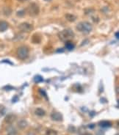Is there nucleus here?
<instances>
[{"mask_svg": "<svg viewBox=\"0 0 119 135\" xmlns=\"http://www.w3.org/2000/svg\"><path fill=\"white\" fill-rule=\"evenodd\" d=\"M64 51V49H60L57 51V52H63Z\"/></svg>", "mask_w": 119, "mask_h": 135, "instance_id": "obj_25", "label": "nucleus"}, {"mask_svg": "<svg viewBox=\"0 0 119 135\" xmlns=\"http://www.w3.org/2000/svg\"><path fill=\"white\" fill-rule=\"evenodd\" d=\"M25 15V10H21L17 12V16L18 17H24Z\"/></svg>", "mask_w": 119, "mask_h": 135, "instance_id": "obj_18", "label": "nucleus"}, {"mask_svg": "<svg viewBox=\"0 0 119 135\" xmlns=\"http://www.w3.org/2000/svg\"><path fill=\"white\" fill-rule=\"evenodd\" d=\"M76 29L79 32H83L84 34H88L92 31L93 26L88 21H82L76 25Z\"/></svg>", "mask_w": 119, "mask_h": 135, "instance_id": "obj_2", "label": "nucleus"}, {"mask_svg": "<svg viewBox=\"0 0 119 135\" xmlns=\"http://www.w3.org/2000/svg\"><path fill=\"white\" fill-rule=\"evenodd\" d=\"M115 36H116V39H117V40H118L119 39L118 32H116V34H115Z\"/></svg>", "mask_w": 119, "mask_h": 135, "instance_id": "obj_23", "label": "nucleus"}, {"mask_svg": "<svg viewBox=\"0 0 119 135\" xmlns=\"http://www.w3.org/2000/svg\"><path fill=\"white\" fill-rule=\"evenodd\" d=\"M3 13L6 15V16H9L10 15V14L12 13V10L10 7H4L3 9Z\"/></svg>", "mask_w": 119, "mask_h": 135, "instance_id": "obj_15", "label": "nucleus"}, {"mask_svg": "<svg viewBox=\"0 0 119 135\" xmlns=\"http://www.w3.org/2000/svg\"><path fill=\"white\" fill-rule=\"evenodd\" d=\"M17 126H18V127L20 129H26V127H27V126H28V123H27V121H26V120H24V119H22V120H20L18 123H17Z\"/></svg>", "mask_w": 119, "mask_h": 135, "instance_id": "obj_9", "label": "nucleus"}, {"mask_svg": "<svg viewBox=\"0 0 119 135\" xmlns=\"http://www.w3.org/2000/svg\"><path fill=\"white\" fill-rule=\"evenodd\" d=\"M96 135H104V133L103 131L100 130V131H98V132L96 133Z\"/></svg>", "mask_w": 119, "mask_h": 135, "instance_id": "obj_22", "label": "nucleus"}, {"mask_svg": "<svg viewBox=\"0 0 119 135\" xmlns=\"http://www.w3.org/2000/svg\"><path fill=\"white\" fill-rule=\"evenodd\" d=\"M18 1H21V2H24V1H30V0H18Z\"/></svg>", "mask_w": 119, "mask_h": 135, "instance_id": "obj_27", "label": "nucleus"}, {"mask_svg": "<svg viewBox=\"0 0 119 135\" xmlns=\"http://www.w3.org/2000/svg\"><path fill=\"white\" fill-rule=\"evenodd\" d=\"M8 135H16V133H8Z\"/></svg>", "mask_w": 119, "mask_h": 135, "instance_id": "obj_28", "label": "nucleus"}, {"mask_svg": "<svg viewBox=\"0 0 119 135\" xmlns=\"http://www.w3.org/2000/svg\"><path fill=\"white\" fill-rule=\"evenodd\" d=\"M68 131L70 133H74V132H76V128H75L74 126L70 125V126H68Z\"/></svg>", "mask_w": 119, "mask_h": 135, "instance_id": "obj_17", "label": "nucleus"}, {"mask_svg": "<svg viewBox=\"0 0 119 135\" xmlns=\"http://www.w3.org/2000/svg\"><path fill=\"white\" fill-rule=\"evenodd\" d=\"M51 119L54 121H62V115L61 113L58 112H54L51 114Z\"/></svg>", "mask_w": 119, "mask_h": 135, "instance_id": "obj_6", "label": "nucleus"}, {"mask_svg": "<svg viewBox=\"0 0 119 135\" xmlns=\"http://www.w3.org/2000/svg\"><path fill=\"white\" fill-rule=\"evenodd\" d=\"M82 135H93L92 134H90V133H87V132H84L83 133Z\"/></svg>", "mask_w": 119, "mask_h": 135, "instance_id": "obj_26", "label": "nucleus"}, {"mask_svg": "<svg viewBox=\"0 0 119 135\" xmlns=\"http://www.w3.org/2000/svg\"><path fill=\"white\" fill-rule=\"evenodd\" d=\"M26 135H36V133H35V132H29V133H28Z\"/></svg>", "mask_w": 119, "mask_h": 135, "instance_id": "obj_24", "label": "nucleus"}, {"mask_svg": "<svg viewBox=\"0 0 119 135\" xmlns=\"http://www.w3.org/2000/svg\"><path fill=\"white\" fill-rule=\"evenodd\" d=\"M9 24L5 21H0V32H4L8 29Z\"/></svg>", "mask_w": 119, "mask_h": 135, "instance_id": "obj_10", "label": "nucleus"}, {"mask_svg": "<svg viewBox=\"0 0 119 135\" xmlns=\"http://www.w3.org/2000/svg\"><path fill=\"white\" fill-rule=\"evenodd\" d=\"M98 126L102 129H107L112 126V123L108 121H102L98 123Z\"/></svg>", "mask_w": 119, "mask_h": 135, "instance_id": "obj_8", "label": "nucleus"}, {"mask_svg": "<svg viewBox=\"0 0 119 135\" xmlns=\"http://www.w3.org/2000/svg\"><path fill=\"white\" fill-rule=\"evenodd\" d=\"M35 114L38 117H43L46 115V111L44 110L42 108H37L35 110Z\"/></svg>", "mask_w": 119, "mask_h": 135, "instance_id": "obj_11", "label": "nucleus"}, {"mask_svg": "<svg viewBox=\"0 0 119 135\" xmlns=\"http://www.w3.org/2000/svg\"><path fill=\"white\" fill-rule=\"evenodd\" d=\"M74 48H75V45L73 42L72 41L66 42V49H68V51H72Z\"/></svg>", "mask_w": 119, "mask_h": 135, "instance_id": "obj_13", "label": "nucleus"}, {"mask_svg": "<svg viewBox=\"0 0 119 135\" xmlns=\"http://www.w3.org/2000/svg\"><path fill=\"white\" fill-rule=\"evenodd\" d=\"M46 135H58V132L54 129H48L46 132Z\"/></svg>", "mask_w": 119, "mask_h": 135, "instance_id": "obj_16", "label": "nucleus"}, {"mask_svg": "<svg viewBox=\"0 0 119 135\" xmlns=\"http://www.w3.org/2000/svg\"><path fill=\"white\" fill-rule=\"evenodd\" d=\"M44 1H51L52 0H44Z\"/></svg>", "mask_w": 119, "mask_h": 135, "instance_id": "obj_29", "label": "nucleus"}, {"mask_svg": "<svg viewBox=\"0 0 119 135\" xmlns=\"http://www.w3.org/2000/svg\"><path fill=\"white\" fill-rule=\"evenodd\" d=\"M66 18L67 21H70V22H74V21H76V16L74 15H73V14L68 13V14L66 15Z\"/></svg>", "mask_w": 119, "mask_h": 135, "instance_id": "obj_12", "label": "nucleus"}, {"mask_svg": "<svg viewBox=\"0 0 119 135\" xmlns=\"http://www.w3.org/2000/svg\"><path fill=\"white\" fill-rule=\"evenodd\" d=\"M39 92H40V93L44 97V98H46V100H48V96L47 95H46V92L44 91V90H41V89H40L39 90Z\"/></svg>", "mask_w": 119, "mask_h": 135, "instance_id": "obj_19", "label": "nucleus"}, {"mask_svg": "<svg viewBox=\"0 0 119 135\" xmlns=\"http://www.w3.org/2000/svg\"><path fill=\"white\" fill-rule=\"evenodd\" d=\"M33 81L36 83H40V82H42L44 81V78L40 75H36V76L34 77V79H33Z\"/></svg>", "mask_w": 119, "mask_h": 135, "instance_id": "obj_14", "label": "nucleus"}, {"mask_svg": "<svg viewBox=\"0 0 119 135\" xmlns=\"http://www.w3.org/2000/svg\"><path fill=\"white\" fill-rule=\"evenodd\" d=\"M96 125L94 123H90V124H89V125H88V129H94V128H95Z\"/></svg>", "mask_w": 119, "mask_h": 135, "instance_id": "obj_21", "label": "nucleus"}, {"mask_svg": "<svg viewBox=\"0 0 119 135\" xmlns=\"http://www.w3.org/2000/svg\"><path fill=\"white\" fill-rule=\"evenodd\" d=\"M33 26L29 23H22L18 25V29L22 32H30L33 30Z\"/></svg>", "mask_w": 119, "mask_h": 135, "instance_id": "obj_5", "label": "nucleus"}, {"mask_svg": "<svg viewBox=\"0 0 119 135\" xmlns=\"http://www.w3.org/2000/svg\"><path fill=\"white\" fill-rule=\"evenodd\" d=\"M58 37L61 41L66 43L67 41H71L74 37V32L71 29H65L62 31L60 32Z\"/></svg>", "mask_w": 119, "mask_h": 135, "instance_id": "obj_1", "label": "nucleus"}, {"mask_svg": "<svg viewBox=\"0 0 119 135\" xmlns=\"http://www.w3.org/2000/svg\"><path fill=\"white\" fill-rule=\"evenodd\" d=\"M29 52H30V50H29V48L27 46H21L17 49L16 54H17V57H18V58L19 60H26L28 57Z\"/></svg>", "mask_w": 119, "mask_h": 135, "instance_id": "obj_3", "label": "nucleus"}, {"mask_svg": "<svg viewBox=\"0 0 119 135\" xmlns=\"http://www.w3.org/2000/svg\"><path fill=\"white\" fill-rule=\"evenodd\" d=\"M16 120V116L13 114H9L5 118H4V121L5 123H8V124H11L12 123L15 121Z\"/></svg>", "mask_w": 119, "mask_h": 135, "instance_id": "obj_7", "label": "nucleus"}, {"mask_svg": "<svg viewBox=\"0 0 119 135\" xmlns=\"http://www.w3.org/2000/svg\"><path fill=\"white\" fill-rule=\"evenodd\" d=\"M27 11L28 13L31 15V16H35L38 15V13L40 12V8L39 6L36 4V2H32L30 3L28 8H27Z\"/></svg>", "mask_w": 119, "mask_h": 135, "instance_id": "obj_4", "label": "nucleus"}, {"mask_svg": "<svg viewBox=\"0 0 119 135\" xmlns=\"http://www.w3.org/2000/svg\"><path fill=\"white\" fill-rule=\"evenodd\" d=\"M8 133H16V132L15 129L13 127H12V126H9L8 128Z\"/></svg>", "mask_w": 119, "mask_h": 135, "instance_id": "obj_20", "label": "nucleus"}]
</instances>
